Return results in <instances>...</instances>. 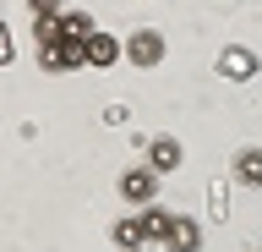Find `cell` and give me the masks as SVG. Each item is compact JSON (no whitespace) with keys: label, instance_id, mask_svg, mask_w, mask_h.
Instances as JSON below:
<instances>
[{"label":"cell","instance_id":"obj_10","mask_svg":"<svg viewBox=\"0 0 262 252\" xmlns=\"http://www.w3.org/2000/svg\"><path fill=\"white\" fill-rule=\"evenodd\" d=\"M137 225H142V241H169V214L164 208H147Z\"/></svg>","mask_w":262,"mask_h":252},{"label":"cell","instance_id":"obj_8","mask_svg":"<svg viewBox=\"0 0 262 252\" xmlns=\"http://www.w3.org/2000/svg\"><path fill=\"white\" fill-rule=\"evenodd\" d=\"M164 247H180V252L202 247V230H196V219H169V241H164Z\"/></svg>","mask_w":262,"mask_h":252},{"label":"cell","instance_id":"obj_4","mask_svg":"<svg viewBox=\"0 0 262 252\" xmlns=\"http://www.w3.org/2000/svg\"><path fill=\"white\" fill-rule=\"evenodd\" d=\"M82 55H88V66H98V71H110L115 61H120V38H110V33H88V44H82Z\"/></svg>","mask_w":262,"mask_h":252},{"label":"cell","instance_id":"obj_11","mask_svg":"<svg viewBox=\"0 0 262 252\" xmlns=\"http://www.w3.org/2000/svg\"><path fill=\"white\" fill-rule=\"evenodd\" d=\"M110 241H115V247H142V225H137V219H120Z\"/></svg>","mask_w":262,"mask_h":252},{"label":"cell","instance_id":"obj_6","mask_svg":"<svg viewBox=\"0 0 262 252\" xmlns=\"http://www.w3.org/2000/svg\"><path fill=\"white\" fill-rule=\"evenodd\" d=\"M219 71L235 77V83H246V77H257V55L246 50V44H229V50L219 55Z\"/></svg>","mask_w":262,"mask_h":252},{"label":"cell","instance_id":"obj_2","mask_svg":"<svg viewBox=\"0 0 262 252\" xmlns=\"http://www.w3.org/2000/svg\"><path fill=\"white\" fill-rule=\"evenodd\" d=\"M120 55H131V66H159L164 61V33H153V28H137V33L120 44Z\"/></svg>","mask_w":262,"mask_h":252},{"label":"cell","instance_id":"obj_7","mask_svg":"<svg viewBox=\"0 0 262 252\" xmlns=\"http://www.w3.org/2000/svg\"><path fill=\"white\" fill-rule=\"evenodd\" d=\"M235 181L241 186H262V148H241L235 153Z\"/></svg>","mask_w":262,"mask_h":252},{"label":"cell","instance_id":"obj_9","mask_svg":"<svg viewBox=\"0 0 262 252\" xmlns=\"http://www.w3.org/2000/svg\"><path fill=\"white\" fill-rule=\"evenodd\" d=\"M88 33H93V17H88V11H66V17H60V38L88 44Z\"/></svg>","mask_w":262,"mask_h":252},{"label":"cell","instance_id":"obj_1","mask_svg":"<svg viewBox=\"0 0 262 252\" xmlns=\"http://www.w3.org/2000/svg\"><path fill=\"white\" fill-rule=\"evenodd\" d=\"M38 66L44 71H77V66H88V55H82L77 38H55V44H38Z\"/></svg>","mask_w":262,"mask_h":252},{"label":"cell","instance_id":"obj_3","mask_svg":"<svg viewBox=\"0 0 262 252\" xmlns=\"http://www.w3.org/2000/svg\"><path fill=\"white\" fill-rule=\"evenodd\" d=\"M153 192H159V170L153 165H137L120 176V198L126 203H153Z\"/></svg>","mask_w":262,"mask_h":252},{"label":"cell","instance_id":"obj_12","mask_svg":"<svg viewBox=\"0 0 262 252\" xmlns=\"http://www.w3.org/2000/svg\"><path fill=\"white\" fill-rule=\"evenodd\" d=\"M28 11H33V17H44V11H60V0H28Z\"/></svg>","mask_w":262,"mask_h":252},{"label":"cell","instance_id":"obj_5","mask_svg":"<svg viewBox=\"0 0 262 252\" xmlns=\"http://www.w3.org/2000/svg\"><path fill=\"white\" fill-rule=\"evenodd\" d=\"M180 159H186V153H180V143H175V137H147V165L159 170V176L180 170Z\"/></svg>","mask_w":262,"mask_h":252}]
</instances>
